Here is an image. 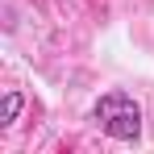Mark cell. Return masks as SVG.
Wrapping results in <instances>:
<instances>
[{
	"instance_id": "obj_2",
	"label": "cell",
	"mask_w": 154,
	"mask_h": 154,
	"mask_svg": "<svg viewBox=\"0 0 154 154\" xmlns=\"http://www.w3.org/2000/svg\"><path fill=\"white\" fill-rule=\"evenodd\" d=\"M17 108H21V96H17V92H8V96H4V121H0V125H8V121L17 117Z\"/></svg>"
},
{
	"instance_id": "obj_1",
	"label": "cell",
	"mask_w": 154,
	"mask_h": 154,
	"mask_svg": "<svg viewBox=\"0 0 154 154\" xmlns=\"http://www.w3.org/2000/svg\"><path fill=\"white\" fill-rule=\"evenodd\" d=\"M96 121H100V129L108 133V137H117V142H137V133H142V112H137V104L129 100L125 92L100 96Z\"/></svg>"
}]
</instances>
